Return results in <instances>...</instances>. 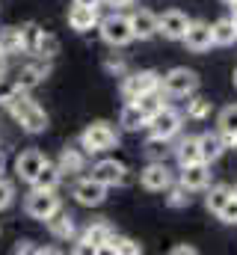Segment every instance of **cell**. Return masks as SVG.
I'll list each match as a JSON object with an SVG mask.
<instances>
[{"instance_id": "obj_7", "label": "cell", "mask_w": 237, "mask_h": 255, "mask_svg": "<svg viewBox=\"0 0 237 255\" xmlns=\"http://www.w3.org/2000/svg\"><path fill=\"white\" fill-rule=\"evenodd\" d=\"M181 122H184V116L178 113L175 107H160L154 116H148V130H151V136H163V139H172L178 130H181Z\"/></svg>"}, {"instance_id": "obj_10", "label": "cell", "mask_w": 237, "mask_h": 255, "mask_svg": "<svg viewBox=\"0 0 237 255\" xmlns=\"http://www.w3.org/2000/svg\"><path fill=\"white\" fill-rule=\"evenodd\" d=\"M181 42L187 45V51L193 54H205L214 48V33H211V24L208 21H190L187 33L181 36Z\"/></svg>"}, {"instance_id": "obj_31", "label": "cell", "mask_w": 237, "mask_h": 255, "mask_svg": "<svg viewBox=\"0 0 237 255\" xmlns=\"http://www.w3.org/2000/svg\"><path fill=\"white\" fill-rule=\"evenodd\" d=\"M133 104H136L145 116H154V113L163 107V92H160V89H151V92H145V95L133 98Z\"/></svg>"}, {"instance_id": "obj_29", "label": "cell", "mask_w": 237, "mask_h": 255, "mask_svg": "<svg viewBox=\"0 0 237 255\" xmlns=\"http://www.w3.org/2000/svg\"><path fill=\"white\" fill-rule=\"evenodd\" d=\"M175 154H178V163H181V166L202 160V157H199V136H184V139L178 142Z\"/></svg>"}, {"instance_id": "obj_40", "label": "cell", "mask_w": 237, "mask_h": 255, "mask_svg": "<svg viewBox=\"0 0 237 255\" xmlns=\"http://www.w3.org/2000/svg\"><path fill=\"white\" fill-rule=\"evenodd\" d=\"M15 253H36V247H30V241H21V244L15 247Z\"/></svg>"}, {"instance_id": "obj_33", "label": "cell", "mask_w": 237, "mask_h": 255, "mask_svg": "<svg viewBox=\"0 0 237 255\" xmlns=\"http://www.w3.org/2000/svg\"><path fill=\"white\" fill-rule=\"evenodd\" d=\"M187 98H190V95H187ZM187 116H190V119H208V116H211V101L202 98V95H193V98L187 101Z\"/></svg>"}, {"instance_id": "obj_8", "label": "cell", "mask_w": 237, "mask_h": 255, "mask_svg": "<svg viewBox=\"0 0 237 255\" xmlns=\"http://www.w3.org/2000/svg\"><path fill=\"white\" fill-rule=\"evenodd\" d=\"M92 178L101 181L107 190L110 187H121V184H127V166L121 160H116V157H104V160H98L92 166Z\"/></svg>"}, {"instance_id": "obj_21", "label": "cell", "mask_w": 237, "mask_h": 255, "mask_svg": "<svg viewBox=\"0 0 237 255\" xmlns=\"http://www.w3.org/2000/svg\"><path fill=\"white\" fill-rule=\"evenodd\" d=\"M223 151H226V145H223V136H220V133H211V130L199 133V157H202L205 163L220 160Z\"/></svg>"}, {"instance_id": "obj_30", "label": "cell", "mask_w": 237, "mask_h": 255, "mask_svg": "<svg viewBox=\"0 0 237 255\" xmlns=\"http://www.w3.org/2000/svg\"><path fill=\"white\" fill-rule=\"evenodd\" d=\"M229 199H232V187H229V184H217V187H211L208 196H205V208H208L211 214H220V208H223Z\"/></svg>"}, {"instance_id": "obj_18", "label": "cell", "mask_w": 237, "mask_h": 255, "mask_svg": "<svg viewBox=\"0 0 237 255\" xmlns=\"http://www.w3.org/2000/svg\"><path fill=\"white\" fill-rule=\"evenodd\" d=\"M45 160H48V157H45L39 148H27V151H21V154L15 157V172H18V178L30 184V181L36 178V172L42 169Z\"/></svg>"}, {"instance_id": "obj_44", "label": "cell", "mask_w": 237, "mask_h": 255, "mask_svg": "<svg viewBox=\"0 0 237 255\" xmlns=\"http://www.w3.org/2000/svg\"><path fill=\"white\" fill-rule=\"evenodd\" d=\"M3 169H6V154L0 151V175H3Z\"/></svg>"}, {"instance_id": "obj_48", "label": "cell", "mask_w": 237, "mask_h": 255, "mask_svg": "<svg viewBox=\"0 0 237 255\" xmlns=\"http://www.w3.org/2000/svg\"><path fill=\"white\" fill-rule=\"evenodd\" d=\"M226 3H235V0H226Z\"/></svg>"}, {"instance_id": "obj_27", "label": "cell", "mask_w": 237, "mask_h": 255, "mask_svg": "<svg viewBox=\"0 0 237 255\" xmlns=\"http://www.w3.org/2000/svg\"><path fill=\"white\" fill-rule=\"evenodd\" d=\"M33 54L36 57H42V60H54L59 54V39L54 33H39V39H36V45H33Z\"/></svg>"}, {"instance_id": "obj_37", "label": "cell", "mask_w": 237, "mask_h": 255, "mask_svg": "<svg viewBox=\"0 0 237 255\" xmlns=\"http://www.w3.org/2000/svg\"><path fill=\"white\" fill-rule=\"evenodd\" d=\"M18 92H21V89H18V83H15V80H6V77H0V104H3V107H6V104H9V101L18 95Z\"/></svg>"}, {"instance_id": "obj_25", "label": "cell", "mask_w": 237, "mask_h": 255, "mask_svg": "<svg viewBox=\"0 0 237 255\" xmlns=\"http://www.w3.org/2000/svg\"><path fill=\"white\" fill-rule=\"evenodd\" d=\"M118 125L124 128V130H139V128L148 125V116L133 104V101H127L124 107H121V116H118Z\"/></svg>"}, {"instance_id": "obj_15", "label": "cell", "mask_w": 237, "mask_h": 255, "mask_svg": "<svg viewBox=\"0 0 237 255\" xmlns=\"http://www.w3.org/2000/svg\"><path fill=\"white\" fill-rule=\"evenodd\" d=\"M48 74H51V60H36V63L24 65L21 71H18V77H15V83H18V89H24V92H30V89H36L39 83H45L48 80Z\"/></svg>"}, {"instance_id": "obj_24", "label": "cell", "mask_w": 237, "mask_h": 255, "mask_svg": "<svg viewBox=\"0 0 237 255\" xmlns=\"http://www.w3.org/2000/svg\"><path fill=\"white\" fill-rule=\"evenodd\" d=\"M59 178H62L59 166H57V163H51V160H45V163H42V169L36 172V178H33L30 184H33V187H39V190H57Z\"/></svg>"}, {"instance_id": "obj_35", "label": "cell", "mask_w": 237, "mask_h": 255, "mask_svg": "<svg viewBox=\"0 0 237 255\" xmlns=\"http://www.w3.org/2000/svg\"><path fill=\"white\" fill-rule=\"evenodd\" d=\"M217 217H220L223 223H229V226H235V223H237V196H235V193H232V199L220 208V214H217Z\"/></svg>"}, {"instance_id": "obj_38", "label": "cell", "mask_w": 237, "mask_h": 255, "mask_svg": "<svg viewBox=\"0 0 237 255\" xmlns=\"http://www.w3.org/2000/svg\"><path fill=\"white\" fill-rule=\"evenodd\" d=\"M104 68H107V71H116V74H124L127 65H124L121 57H107V60H104Z\"/></svg>"}, {"instance_id": "obj_45", "label": "cell", "mask_w": 237, "mask_h": 255, "mask_svg": "<svg viewBox=\"0 0 237 255\" xmlns=\"http://www.w3.org/2000/svg\"><path fill=\"white\" fill-rule=\"evenodd\" d=\"M232 9H235V15H232V21H235V27H237V0L232 3Z\"/></svg>"}, {"instance_id": "obj_11", "label": "cell", "mask_w": 237, "mask_h": 255, "mask_svg": "<svg viewBox=\"0 0 237 255\" xmlns=\"http://www.w3.org/2000/svg\"><path fill=\"white\" fill-rule=\"evenodd\" d=\"M139 181H142V187L151 193H163L175 178H172V169L166 166V160H151L145 169H142V175H139Z\"/></svg>"}, {"instance_id": "obj_19", "label": "cell", "mask_w": 237, "mask_h": 255, "mask_svg": "<svg viewBox=\"0 0 237 255\" xmlns=\"http://www.w3.org/2000/svg\"><path fill=\"white\" fill-rule=\"evenodd\" d=\"M217 133L223 136V145H237V104H229L217 116Z\"/></svg>"}, {"instance_id": "obj_2", "label": "cell", "mask_w": 237, "mask_h": 255, "mask_svg": "<svg viewBox=\"0 0 237 255\" xmlns=\"http://www.w3.org/2000/svg\"><path fill=\"white\" fill-rule=\"evenodd\" d=\"M116 145H118V133L110 122H92L80 133V148L86 154H104V151H110Z\"/></svg>"}, {"instance_id": "obj_4", "label": "cell", "mask_w": 237, "mask_h": 255, "mask_svg": "<svg viewBox=\"0 0 237 255\" xmlns=\"http://www.w3.org/2000/svg\"><path fill=\"white\" fill-rule=\"evenodd\" d=\"M98 30H101V39H104L110 48H124V45L133 42V30H130L127 15L113 12V15L101 18V21H98Z\"/></svg>"}, {"instance_id": "obj_20", "label": "cell", "mask_w": 237, "mask_h": 255, "mask_svg": "<svg viewBox=\"0 0 237 255\" xmlns=\"http://www.w3.org/2000/svg\"><path fill=\"white\" fill-rule=\"evenodd\" d=\"M45 226H48V232L57 238V241H71L74 238V217L68 214V211H54L48 220H45Z\"/></svg>"}, {"instance_id": "obj_5", "label": "cell", "mask_w": 237, "mask_h": 255, "mask_svg": "<svg viewBox=\"0 0 237 255\" xmlns=\"http://www.w3.org/2000/svg\"><path fill=\"white\" fill-rule=\"evenodd\" d=\"M151 89H160V74L151 71V68L130 71V74L121 80V95H124L127 101H133V98H139V95H145V92H151Z\"/></svg>"}, {"instance_id": "obj_6", "label": "cell", "mask_w": 237, "mask_h": 255, "mask_svg": "<svg viewBox=\"0 0 237 255\" xmlns=\"http://www.w3.org/2000/svg\"><path fill=\"white\" fill-rule=\"evenodd\" d=\"M24 211H27V217L45 223L54 211H59V196H54V190H39V187H33L30 196L24 199Z\"/></svg>"}, {"instance_id": "obj_22", "label": "cell", "mask_w": 237, "mask_h": 255, "mask_svg": "<svg viewBox=\"0 0 237 255\" xmlns=\"http://www.w3.org/2000/svg\"><path fill=\"white\" fill-rule=\"evenodd\" d=\"M59 172L65 175H74V172H83V166H86V151L80 148V145H65L62 148V154H59Z\"/></svg>"}, {"instance_id": "obj_34", "label": "cell", "mask_w": 237, "mask_h": 255, "mask_svg": "<svg viewBox=\"0 0 237 255\" xmlns=\"http://www.w3.org/2000/svg\"><path fill=\"white\" fill-rule=\"evenodd\" d=\"M166 190H169V196H166V202H169V208H187V205H190V196H187L190 190H187L184 184H175V187L169 184Z\"/></svg>"}, {"instance_id": "obj_47", "label": "cell", "mask_w": 237, "mask_h": 255, "mask_svg": "<svg viewBox=\"0 0 237 255\" xmlns=\"http://www.w3.org/2000/svg\"><path fill=\"white\" fill-rule=\"evenodd\" d=\"M232 193H235V196H237V187H235V190H232Z\"/></svg>"}, {"instance_id": "obj_3", "label": "cell", "mask_w": 237, "mask_h": 255, "mask_svg": "<svg viewBox=\"0 0 237 255\" xmlns=\"http://www.w3.org/2000/svg\"><path fill=\"white\" fill-rule=\"evenodd\" d=\"M196 89H199V74H196L193 68L178 65V68L166 71V74L160 77V92L169 95V98H187V95H193Z\"/></svg>"}, {"instance_id": "obj_26", "label": "cell", "mask_w": 237, "mask_h": 255, "mask_svg": "<svg viewBox=\"0 0 237 255\" xmlns=\"http://www.w3.org/2000/svg\"><path fill=\"white\" fill-rule=\"evenodd\" d=\"M211 33H214V45L229 48V45H235L237 42V27H235L232 18H220L217 24H211Z\"/></svg>"}, {"instance_id": "obj_14", "label": "cell", "mask_w": 237, "mask_h": 255, "mask_svg": "<svg viewBox=\"0 0 237 255\" xmlns=\"http://www.w3.org/2000/svg\"><path fill=\"white\" fill-rule=\"evenodd\" d=\"M71 193H74V199H77L83 208H98V205H104V199H107V187H104L101 181H95L92 175H89V178H80Z\"/></svg>"}, {"instance_id": "obj_39", "label": "cell", "mask_w": 237, "mask_h": 255, "mask_svg": "<svg viewBox=\"0 0 237 255\" xmlns=\"http://www.w3.org/2000/svg\"><path fill=\"white\" fill-rule=\"evenodd\" d=\"M172 255H196V247H190V244H181L172 250Z\"/></svg>"}, {"instance_id": "obj_9", "label": "cell", "mask_w": 237, "mask_h": 255, "mask_svg": "<svg viewBox=\"0 0 237 255\" xmlns=\"http://www.w3.org/2000/svg\"><path fill=\"white\" fill-rule=\"evenodd\" d=\"M178 184H184L190 193L208 190L211 187V163H205V160L184 163L181 166V175H178Z\"/></svg>"}, {"instance_id": "obj_16", "label": "cell", "mask_w": 237, "mask_h": 255, "mask_svg": "<svg viewBox=\"0 0 237 255\" xmlns=\"http://www.w3.org/2000/svg\"><path fill=\"white\" fill-rule=\"evenodd\" d=\"M98 6H83V3H74L68 9V27L74 33H89L92 27H98Z\"/></svg>"}, {"instance_id": "obj_46", "label": "cell", "mask_w": 237, "mask_h": 255, "mask_svg": "<svg viewBox=\"0 0 237 255\" xmlns=\"http://www.w3.org/2000/svg\"><path fill=\"white\" fill-rule=\"evenodd\" d=\"M232 80H235V86H237V68H235V77H232Z\"/></svg>"}, {"instance_id": "obj_36", "label": "cell", "mask_w": 237, "mask_h": 255, "mask_svg": "<svg viewBox=\"0 0 237 255\" xmlns=\"http://www.w3.org/2000/svg\"><path fill=\"white\" fill-rule=\"evenodd\" d=\"M12 202H15V184L0 175V211H6Z\"/></svg>"}, {"instance_id": "obj_42", "label": "cell", "mask_w": 237, "mask_h": 255, "mask_svg": "<svg viewBox=\"0 0 237 255\" xmlns=\"http://www.w3.org/2000/svg\"><path fill=\"white\" fill-rule=\"evenodd\" d=\"M0 77H6V57L0 54Z\"/></svg>"}, {"instance_id": "obj_41", "label": "cell", "mask_w": 237, "mask_h": 255, "mask_svg": "<svg viewBox=\"0 0 237 255\" xmlns=\"http://www.w3.org/2000/svg\"><path fill=\"white\" fill-rule=\"evenodd\" d=\"M107 3H110V6H116V9H121V6H130L133 0H107Z\"/></svg>"}, {"instance_id": "obj_43", "label": "cell", "mask_w": 237, "mask_h": 255, "mask_svg": "<svg viewBox=\"0 0 237 255\" xmlns=\"http://www.w3.org/2000/svg\"><path fill=\"white\" fill-rule=\"evenodd\" d=\"M74 3H83V6H98L101 0H74Z\"/></svg>"}, {"instance_id": "obj_23", "label": "cell", "mask_w": 237, "mask_h": 255, "mask_svg": "<svg viewBox=\"0 0 237 255\" xmlns=\"http://www.w3.org/2000/svg\"><path fill=\"white\" fill-rule=\"evenodd\" d=\"M24 36H21V27H6L0 30V54L3 57H15V54H24Z\"/></svg>"}, {"instance_id": "obj_13", "label": "cell", "mask_w": 237, "mask_h": 255, "mask_svg": "<svg viewBox=\"0 0 237 255\" xmlns=\"http://www.w3.org/2000/svg\"><path fill=\"white\" fill-rule=\"evenodd\" d=\"M187 27H190V18L181 9H169V12L157 15V33L163 39H169V42H181V36L187 33Z\"/></svg>"}, {"instance_id": "obj_12", "label": "cell", "mask_w": 237, "mask_h": 255, "mask_svg": "<svg viewBox=\"0 0 237 255\" xmlns=\"http://www.w3.org/2000/svg\"><path fill=\"white\" fill-rule=\"evenodd\" d=\"M110 235H113V226H110V223H95V226H89V229L83 232V238H80V244L74 247V253H80V255L83 253H104Z\"/></svg>"}, {"instance_id": "obj_28", "label": "cell", "mask_w": 237, "mask_h": 255, "mask_svg": "<svg viewBox=\"0 0 237 255\" xmlns=\"http://www.w3.org/2000/svg\"><path fill=\"white\" fill-rule=\"evenodd\" d=\"M104 253H121V255H139L142 253V247L136 244V241H130V238H124V235H110V241H107V247H104Z\"/></svg>"}, {"instance_id": "obj_1", "label": "cell", "mask_w": 237, "mask_h": 255, "mask_svg": "<svg viewBox=\"0 0 237 255\" xmlns=\"http://www.w3.org/2000/svg\"><path fill=\"white\" fill-rule=\"evenodd\" d=\"M6 107H9L12 119L21 125V130H27V133H42V130L48 128V113H45V110H42V107L24 92V89H21Z\"/></svg>"}, {"instance_id": "obj_17", "label": "cell", "mask_w": 237, "mask_h": 255, "mask_svg": "<svg viewBox=\"0 0 237 255\" xmlns=\"http://www.w3.org/2000/svg\"><path fill=\"white\" fill-rule=\"evenodd\" d=\"M127 21H130L133 39L148 42V39H154V36H157V15H154L151 9H136L133 15H127Z\"/></svg>"}, {"instance_id": "obj_32", "label": "cell", "mask_w": 237, "mask_h": 255, "mask_svg": "<svg viewBox=\"0 0 237 255\" xmlns=\"http://www.w3.org/2000/svg\"><path fill=\"white\" fill-rule=\"evenodd\" d=\"M166 154H169V139H163V136L145 139V157L148 160H166Z\"/></svg>"}]
</instances>
